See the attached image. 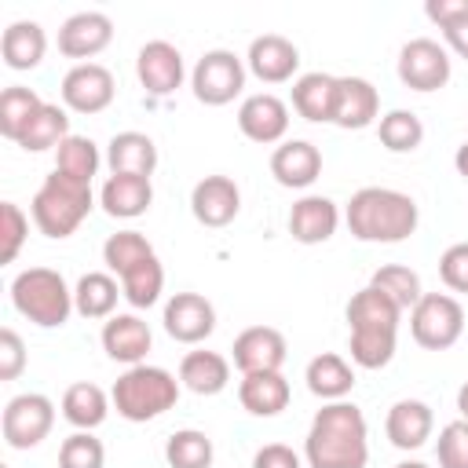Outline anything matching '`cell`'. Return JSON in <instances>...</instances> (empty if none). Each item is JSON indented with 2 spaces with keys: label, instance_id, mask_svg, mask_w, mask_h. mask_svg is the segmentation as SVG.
<instances>
[{
  "label": "cell",
  "instance_id": "obj_1",
  "mask_svg": "<svg viewBox=\"0 0 468 468\" xmlns=\"http://www.w3.org/2000/svg\"><path fill=\"white\" fill-rule=\"evenodd\" d=\"M303 457L311 468H366L369 431L362 410L347 399L325 402L307 428Z\"/></svg>",
  "mask_w": 468,
  "mask_h": 468
},
{
  "label": "cell",
  "instance_id": "obj_2",
  "mask_svg": "<svg viewBox=\"0 0 468 468\" xmlns=\"http://www.w3.org/2000/svg\"><path fill=\"white\" fill-rule=\"evenodd\" d=\"M347 230L358 241L369 245H399L406 241L417 223H420V208L410 194L391 190V186H362L351 194L347 208H344Z\"/></svg>",
  "mask_w": 468,
  "mask_h": 468
},
{
  "label": "cell",
  "instance_id": "obj_3",
  "mask_svg": "<svg viewBox=\"0 0 468 468\" xmlns=\"http://www.w3.org/2000/svg\"><path fill=\"white\" fill-rule=\"evenodd\" d=\"M110 402L124 420L146 424V420L168 413L179 402V380L161 366H146V362L143 366H128L113 380Z\"/></svg>",
  "mask_w": 468,
  "mask_h": 468
},
{
  "label": "cell",
  "instance_id": "obj_4",
  "mask_svg": "<svg viewBox=\"0 0 468 468\" xmlns=\"http://www.w3.org/2000/svg\"><path fill=\"white\" fill-rule=\"evenodd\" d=\"M95 197H91V183H80V179H69L62 172H51L40 190L33 194L29 201V212H33V223L44 238H69L91 212Z\"/></svg>",
  "mask_w": 468,
  "mask_h": 468
},
{
  "label": "cell",
  "instance_id": "obj_5",
  "mask_svg": "<svg viewBox=\"0 0 468 468\" xmlns=\"http://www.w3.org/2000/svg\"><path fill=\"white\" fill-rule=\"evenodd\" d=\"M11 303L40 329H58L73 314V289L51 267H26L11 282Z\"/></svg>",
  "mask_w": 468,
  "mask_h": 468
},
{
  "label": "cell",
  "instance_id": "obj_6",
  "mask_svg": "<svg viewBox=\"0 0 468 468\" xmlns=\"http://www.w3.org/2000/svg\"><path fill=\"white\" fill-rule=\"evenodd\" d=\"M410 333L428 351H446L464 333V307L450 292H424L410 311Z\"/></svg>",
  "mask_w": 468,
  "mask_h": 468
},
{
  "label": "cell",
  "instance_id": "obj_7",
  "mask_svg": "<svg viewBox=\"0 0 468 468\" xmlns=\"http://www.w3.org/2000/svg\"><path fill=\"white\" fill-rule=\"evenodd\" d=\"M190 88H194V99L205 102V106H227L241 95L245 88V62L227 51V48H212L197 58L194 73H190Z\"/></svg>",
  "mask_w": 468,
  "mask_h": 468
},
{
  "label": "cell",
  "instance_id": "obj_8",
  "mask_svg": "<svg viewBox=\"0 0 468 468\" xmlns=\"http://www.w3.org/2000/svg\"><path fill=\"white\" fill-rule=\"evenodd\" d=\"M55 424V402L40 391H26V395H15L7 406H4V439L11 450H33L48 439Z\"/></svg>",
  "mask_w": 468,
  "mask_h": 468
},
{
  "label": "cell",
  "instance_id": "obj_9",
  "mask_svg": "<svg viewBox=\"0 0 468 468\" xmlns=\"http://www.w3.org/2000/svg\"><path fill=\"white\" fill-rule=\"evenodd\" d=\"M399 80L410 91H439L450 80V55L431 37H413L399 51Z\"/></svg>",
  "mask_w": 468,
  "mask_h": 468
},
{
  "label": "cell",
  "instance_id": "obj_10",
  "mask_svg": "<svg viewBox=\"0 0 468 468\" xmlns=\"http://www.w3.org/2000/svg\"><path fill=\"white\" fill-rule=\"evenodd\" d=\"M62 102L66 110L73 113H102L113 95H117V84H113V73L99 62H77L66 77H62Z\"/></svg>",
  "mask_w": 468,
  "mask_h": 468
},
{
  "label": "cell",
  "instance_id": "obj_11",
  "mask_svg": "<svg viewBox=\"0 0 468 468\" xmlns=\"http://www.w3.org/2000/svg\"><path fill=\"white\" fill-rule=\"evenodd\" d=\"M165 333L176 344H201L216 329V307L201 292H176L165 303Z\"/></svg>",
  "mask_w": 468,
  "mask_h": 468
},
{
  "label": "cell",
  "instance_id": "obj_12",
  "mask_svg": "<svg viewBox=\"0 0 468 468\" xmlns=\"http://www.w3.org/2000/svg\"><path fill=\"white\" fill-rule=\"evenodd\" d=\"M135 77L150 95H157V99L172 95L186 77L179 48L168 40H146L135 55Z\"/></svg>",
  "mask_w": 468,
  "mask_h": 468
},
{
  "label": "cell",
  "instance_id": "obj_13",
  "mask_svg": "<svg viewBox=\"0 0 468 468\" xmlns=\"http://www.w3.org/2000/svg\"><path fill=\"white\" fill-rule=\"evenodd\" d=\"M190 212L201 227H227L241 212V190L230 176H205L190 190Z\"/></svg>",
  "mask_w": 468,
  "mask_h": 468
},
{
  "label": "cell",
  "instance_id": "obj_14",
  "mask_svg": "<svg viewBox=\"0 0 468 468\" xmlns=\"http://www.w3.org/2000/svg\"><path fill=\"white\" fill-rule=\"evenodd\" d=\"M234 366L245 373H274L282 369L285 355H289V344L285 336L274 329V325H249L234 336Z\"/></svg>",
  "mask_w": 468,
  "mask_h": 468
},
{
  "label": "cell",
  "instance_id": "obj_15",
  "mask_svg": "<svg viewBox=\"0 0 468 468\" xmlns=\"http://www.w3.org/2000/svg\"><path fill=\"white\" fill-rule=\"evenodd\" d=\"M245 69L263 80V84H285L292 80V73L300 69V51L289 37L282 33H263L249 44V55H245Z\"/></svg>",
  "mask_w": 468,
  "mask_h": 468
},
{
  "label": "cell",
  "instance_id": "obj_16",
  "mask_svg": "<svg viewBox=\"0 0 468 468\" xmlns=\"http://www.w3.org/2000/svg\"><path fill=\"white\" fill-rule=\"evenodd\" d=\"M238 128L252 143H263V146L282 143L285 132H289V106L278 95H271V91H256V95L241 99V106H238Z\"/></svg>",
  "mask_w": 468,
  "mask_h": 468
},
{
  "label": "cell",
  "instance_id": "obj_17",
  "mask_svg": "<svg viewBox=\"0 0 468 468\" xmlns=\"http://www.w3.org/2000/svg\"><path fill=\"white\" fill-rule=\"evenodd\" d=\"M113 40V22L102 11H77L58 26V51L66 58H95Z\"/></svg>",
  "mask_w": 468,
  "mask_h": 468
},
{
  "label": "cell",
  "instance_id": "obj_18",
  "mask_svg": "<svg viewBox=\"0 0 468 468\" xmlns=\"http://www.w3.org/2000/svg\"><path fill=\"white\" fill-rule=\"evenodd\" d=\"M380 113V95L366 77H336V102H333V124L358 132L369 128Z\"/></svg>",
  "mask_w": 468,
  "mask_h": 468
},
{
  "label": "cell",
  "instance_id": "obj_19",
  "mask_svg": "<svg viewBox=\"0 0 468 468\" xmlns=\"http://www.w3.org/2000/svg\"><path fill=\"white\" fill-rule=\"evenodd\" d=\"M336 227H340V208L333 197L307 194L289 208V234L300 245H322L336 234Z\"/></svg>",
  "mask_w": 468,
  "mask_h": 468
},
{
  "label": "cell",
  "instance_id": "obj_20",
  "mask_svg": "<svg viewBox=\"0 0 468 468\" xmlns=\"http://www.w3.org/2000/svg\"><path fill=\"white\" fill-rule=\"evenodd\" d=\"M150 347H154V333H150V325L139 314H113V318H106V325H102V351L113 362L143 366Z\"/></svg>",
  "mask_w": 468,
  "mask_h": 468
},
{
  "label": "cell",
  "instance_id": "obj_21",
  "mask_svg": "<svg viewBox=\"0 0 468 468\" xmlns=\"http://www.w3.org/2000/svg\"><path fill=\"white\" fill-rule=\"evenodd\" d=\"M271 176L289 186V190H303L322 176V154L314 143L307 139H285L274 154H271Z\"/></svg>",
  "mask_w": 468,
  "mask_h": 468
},
{
  "label": "cell",
  "instance_id": "obj_22",
  "mask_svg": "<svg viewBox=\"0 0 468 468\" xmlns=\"http://www.w3.org/2000/svg\"><path fill=\"white\" fill-rule=\"evenodd\" d=\"M431 428H435V413L420 399H399L384 417V431L399 450H420L431 439Z\"/></svg>",
  "mask_w": 468,
  "mask_h": 468
},
{
  "label": "cell",
  "instance_id": "obj_23",
  "mask_svg": "<svg viewBox=\"0 0 468 468\" xmlns=\"http://www.w3.org/2000/svg\"><path fill=\"white\" fill-rule=\"evenodd\" d=\"M303 380H307V391H311L314 399H322V402H340V399H347L351 388H355V369H351V362H347L344 355L322 351V355H314V358L307 362Z\"/></svg>",
  "mask_w": 468,
  "mask_h": 468
},
{
  "label": "cell",
  "instance_id": "obj_24",
  "mask_svg": "<svg viewBox=\"0 0 468 468\" xmlns=\"http://www.w3.org/2000/svg\"><path fill=\"white\" fill-rule=\"evenodd\" d=\"M99 205L113 219H135L154 205V186L146 176H110L99 190Z\"/></svg>",
  "mask_w": 468,
  "mask_h": 468
},
{
  "label": "cell",
  "instance_id": "obj_25",
  "mask_svg": "<svg viewBox=\"0 0 468 468\" xmlns=\"http://www.w3.org/2000/svg\"><path fill=\"white\" fill-rule=\"evenodd\" d=\"M110 176H154L157 168V146L143 132H117L106 146Z\"/></svg>",
  "mask_w": 468,
  "mask_h": 468
},
{
  "label": "cell",
  "instance_id": "obj_26",
  "mask_svg": "<svg viewBox=\"0 0 468 468\" xmlns=\"http://www.w3.org/2000/svg\"><path fill=\"white\" fill-rule=\"evenodd\" d=\"M238 399L252 417H278L289 406L292 388L282 377V369H274V373H245L241 384H238Z\"/></svg>",
  "mask_w": 468,
  "mask_h": 468
},
{
  "label": "cell",
  "instance_id": "obj_27",
  "mask_svg": "<svg viewBox=\"0 0 468 468\" xmlns=\"http://www.w3.org/2000/svg\"><path fill=\"white\" fill-rule=\"evenodd\" d=\"M44 51H48V33L33 18L11 22L0 37V55L7 69H37L44 62Z\"/></svg>",
  "mask_w": 468,
  "mask_h": 468
},
{
  "label": "cell",
  "instance_id": "obj_28",
  "mask_svg": "<svg viewBox=\"0 0 468 468\" xmlns=\"http://www.w3.org/2000/svg\"><path fill=\"white\" fill-rule=\"evenodd\" d=\"M336 77L333 73H303L292 80V110L311 124H333Z\"/></svg>",
  "mask_w": 468,
  "mask_h": 468
},
{
  "label": "cell",
  "instance_id": "obj_29",
  "mask_svg": "<svg viewBox=\"0 0 468 468\" xmlns=\"http://www.w3.org/2000/svg\"><path fill=\"white\" fill-rule=\"evenodd\" d=\"M179 384L194 395H219L230 384V362L219 351H186L179 362Z\"/></svg>",
  "mask_w": 468,
  "mask_h": 468
},
{
  "label": "cell",
  "instance_id": "obj_30",
  "mask_svg": "<svg viewBox=\"0 0 468 468\" xmlns=\"http://www.w3.org/2000/svg\"><path fill=\"white\" fill-rule=\"evenodd\" d=\"M117 296H124V292H121V285H117L113 274H106V271H88V274H80V282L73 285V311H77L80 318H113Z\"/></svg>",
  "mask_w": 468,
  "mask_h": 468
},
{
  "label": "cell",
  "instance_id": "obj_31",
  "mask_svg": "<svg viewBox=\"0 0 468 468\" xmlns=\"http://www.w3.org/2000/svg\"><path fill=\"white\" fill-rule=\"evenodd\" d=\"M399 318L402 311L373 285L358 289L347 300V325L351 329H380V333H399Z\"/></svg>",
  "mask_w": 468,
  "mask_h": 468
},
{
  "label": "cell",
  "instance_id": "obj_32",
  "mask_svg": "<svg viewBox=\"0 0 468 468\" xmlns=\"http://www.w3.org/2000/svg\"><path fill=\"white\" fill-rule=\"evenodd\" d=\"M106 413H110V395H106L99 384L77 380V384L66 388V395H62V417H66L77 431L99 428V424L106 420Z\"/></svg>",
  "mask_w": 468,
  "mask_h": 468
},
{
  "label": "cell",
  "instance_id": "obj_33",
  "mask_svg": "<svg viewBox=\"0 0 468 468\" xmlns=\"http://www.w3.org/2000/svg\"><path fill=\"white\" fill-rule=\"evenodd\" d=\"M66 135H73L66 110H62L58 102H44V106L33 113V121L26 124V132L18 135V146L29 150V154H40V150H51V146L58 150V143H62Z\"/></svg>",
  "mask_w": 468,
  "mask_h": 468
},
{
  "label": "cell",
  "instance_id": "obj_34",
  "mask_svg": "<svg viewBox=\"0 0 468 468\" xmlns=\"http://www.w3.org/2000/svg\"><path fill=\"white\" fill-rule=\"evenodd\" d=\"M99 165H102V154H99V146L88 135H66L58 143V150H55V172H62L69 179L91 183Z\"/></svg>",
  "mask_w": 468,
  "mask_h": 468
},
{
  "label": "cell",
  "instance_id": "obj_35",
  "mask_svg": "<svg viewBox=\"0 0 468 468\" xmlns=\"http://www.w3.org/2000/svg\"><path fill=\"white\" fill-rule=\"evenodd\" d=\"M369 285L380 289L399 311H413L417 300L424 296L417 271H413V267H402V263H384V267H377L373 278H369Z\"/></svg>",
  "mask_w": 468,
  "mask_h": 468
},
{
  "label": "cell",
  "instance_id": "obj_36",
  "mask_svg": "<svg viewBox=\"0 0 468 468\" xmlns=\"http://www.w3.org/2000/svg\"><path fill=\"white\" fill-rule=\"evenodd\" d=\"M40 106H44V99L33 88H22V84L4 88V95H0V135L18 143V135L26 132V124L33 121V113Z\"/></svg>",
  "mask_w": 468,
  "mask_h": 468
},
{
  "label": "cell",
  "instance_id": "obj_37",
  "mask_svg": "<svg viewBox=\"0 0 468 468\" xmlns=\"http://www.w3.org/2000/svg\"><path fill=\"white\" fill-rule=\"evenodd\" d=\"M377 135H380V146L391 150V154H413L420 143H424V124L413 110H388L380 121H377Z\"/></svg>",
  "mask_w": 468,
  "mask_h": 468
},
{
  "label": "cell",
  "instance_id": "obj_38",
  "mask_svg": "<svg viewBox=\"0 0 468 468\" xmlns=\"http://www.w3.org/2000/svg\"><path fill=\"white\" fill-rule=\"evenodd\" d=\"M161 289H165V267H161L157 256H150V260H143V263H135L132 271L121 274V292L139 311L154 307L161 300Z\"/></svg>",
  "mask_w": 468,
  "mask_h": 468
},
{
  "label": "cell",
  "instance_id": "obj_39",
  "mask_svg": "<svg viewBox=\"0 0 468 468\" xmlns=\"http://www.w3.org/2000/svg\"><path fill=\"white\" fill-rule=\"evenodd\" d=\"M212 457H216L212 439L205 431H197V428H179L165 442L168 468H212Z\"/></svg>",
  "mask_w": 468,
  "mask_h": 468
},
{
  "label": "cell",
  "instance_id": "obj_40",
  "mask_svg": "<svg viewBox=\"0 0 468 468\" xmlns=\"http://www.w3.org/2000/svg\"><path fill=\"white\" fill-rule=\"evenodd\" d=\"M395 336L399 333H380V329H351L347 351L358 369H384L395 358Z\"/></svg>",
  "mask_w": 468,
  "mask_h": 468
},
{
  "label": "cell",
  "instance_id": "obj_41",
  "mask_svg": "<svg viewBox=\"0 0 468 468\" xmlns=\"http://www.w3.org/2000/svg\"><path fill=\"white\" fill-rule=\"evenodd\" d=\"M150 256H157V252H154V245H150L139 230H117V234H110L106 245H102V263H106L117 278H121L124 271H132L135 263L150 260Z\"/></svg>",
  "mask_w": 468,
  "mask_h": 468
},
{
  "label": "cell",
  "instance_id": "obj_42",
  "mask_svg": "<svg viewBox=\"0 0 468 468\" xmlns=\"http://www.w3.org/2000/svg\"><path fill=\"white\" fill-rule=\"evenodd\" d=\"M106 464V446L91 431H73L58 446V468H102Z\"/></svg>",
  "mask_w": 468,
  "mask_h": 468
},
{
  "label": "cell",
  "instance_id": "obj_43",
  "mask_svg": "<svg viewBox=\"0 0 468 468\" xmlns=\"http://www.w3.org/2000/svg\"><path fill=\"white\" fill-rule=\"evenodd\" d=\"M439 468H468V420H450L435 442Z\"/></svg>",
  "mask_w": 468,
  "mask_h": 468
},
{
  "label": "cell",
  "instance_id": "obj_44",
  "mask_svg": "<svg viewBox=\"0 0 468 468\" xmlns=\"http://www.w3.org/2000/svg\"><path fill=\"white\" fill-rule=\"evenodd\" d=\"M0 223H4V230H0V238H4L0 260H4V263H15V256L22 252V241H26V234H29V216H26L15 201H4V205H0Z\"/></svg>",
  "mask_w": 468,
  "mask_h": 468
},
{
  "label": "cell",
  "instance_id": "obj_45",
  "mask_svg": "<svg viewBox=\"0 0 468 468\" xmlns=\"http://www.w3.org/2000/svg\"><path fill=\"white\" fill-rule=\"evenodd\" d=\"M439 278L446 289L468 292V241H457L439 256Z\"/></svg>",
  "mask_w": 468,
  "mask_h": 468
},
{
  "label": "cell",
  "instance_id": "obj_46",
  "mask_svg": "<svg viewBox=\"0 0 468 468\" xmlns=\"http://www.w3.org/2000/svg\"><path fill=\"white\" fill-rule=\"evenodd\" d=\"M26 369V344L15 329H0V380H15Z\"/></svg>",
  "mask_w": 468,
  "mask_h": 468
},
{
  "label": "cell",
  "instance_id": "obj_47",
  "mask_svg": "<svg viewBox=\"0 0 468 468\" xmlns=\"http://www.w3.org/2000/svg\"><path fill=\"white\" fill-rule=\"evenodd\" d=\"M252 468H303V464H300V453H296L292 446H285V442H267V446L256 450Z\"/></svg>",
  "mask_w": 468,
  "mask_h": 468
},
{
  "label": "cell",
  "instance_id": "obj_48",
  "mask_svg": "<svg viewBox=\"0 0 468 468\" xmlns=\"http://www.w3.org/2000/svg\"><path fill=\"white\" fill-rule=\"evenodd\" d=\"M424 15L439 26V29H450L457 22L468 18V0H428L424 4Z\"/></svg>",
  "mask_w": 468,
  "mask_h": 468
},
{
  "label": "cell",
  "instance_id": "obj_49",
  "mask_svg": "<svg viewBox=\"0 0 468 468\" xmlns=\"http://www.w3.org/2000/svg\"><path fill=\"white\" fill-rule=\"evenodd\" d=\"M442 37H446L450 51H457V55L468 62V18L457 22V26H450V29H442Z\"/></svg>",
  "mask_w": 468,
  "mask_h": 468
},
{
  "label": "cell",
  "instance_id": "obj_50",
  "mask_svg": "<svg viewBox=\"0 0 468 468\" xmlns=\"http://www.w3.org/2000/svg\"><path fill=\"white\" fill-rule=\"evenodd\" d=\"M453 168H457L461 179H468V143L457 146V154H453Z\"/></svg>",
  "mask_w": 468,
  "mask_h": 468
},
{
  "label": "cell",
  "instance_id": "obj_51",
  "mask_svg": "<svg viewBox=\"0 0 468 468\" xmlns=\"http://www.w3.org/2000/svg\"><path fill=\"white\" fill-rule=\"evenodd\" d=\"M457 410H461V417L468 420V380H464L461 391H457Z\"/></svg>",
  "mask_w": 468,
  "mask_h": 468
},
{
  "label": "cell",
  "instance_id": "obj_52",
  "mask_svg": "<svg viewBox=\"0 0 468 468\" xmlns=\"http://www.w3.org/2000/svg\"><path fill=\"white\" fill-rule=\"evenodd\" d=\"M395 468H428V464H424V461H399Z\"/></svg>",
  "mask_w": 468,
  "mask_h": 468
}]
</instances>
